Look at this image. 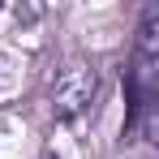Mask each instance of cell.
Listing matches in <instances>:
<instances>
[{
    "label": "cell",
    "instance_id": "6da1fadb",
    "mask_svg": "<svg viewBox=\"0 0 159 159\" xmlns=\"http://www.w3.org/2000/svg\"><path fill=\"white\" fill-rule=\"evenodd\" d=\"M95 90H99V73L95 69H86V65H69L52 86V116L56 120H73L82 116L90 99H95Z\"/></svg>",
    "mask_w": 159,
    "mask_h": 159
},
{
    "label": "cell",
    "instance_id": "7a4b0ae2",
    "mask_svg": "<svg viewBox=\"0 0 159 159\" xmlns=\"http://www.w3.org/2000/svg\"><path fill=\"white\" fill-rule=\"evenodd\" d=\"M43 159H56V155H43Z\"/></svg>",
    "mask_w": 159,
    "mask_h": 159
}]
</instances>
